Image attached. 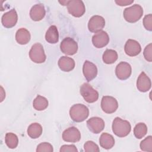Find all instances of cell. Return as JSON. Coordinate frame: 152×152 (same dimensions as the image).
I'll return each instance as SVG.
<instances>
[{
	"label": "cell",
	"instance_id": "cell-1",
	"mask_svg": "<svg viewBox=\"0 0 152 152\" xmlns=\"http://www.w3.org/2000/svg\"><path fill=\"white\" fill-rule=\"evenodd\" d=\"M131 129L130 123L126 120H123L119 117L114 119L112 123V131L115 135L119 137L127 136Z\"/></svg>",
	"mask_w": 152,
	"mask_h": 152
},
{
	"label": "cell",
	"instance_id": "cell-2",
	"mask_svg": "<svg viewBox=\"0 0 152 152\" xmlns=\"http://www.w3.org/2000/svg\"><path fill=\"white\" fill-rule=\"evenodd\" d=\"M89 115L88 107L83 104H75L69 110V116L75 122H81L86 120Z\"/></svg>",
	"mask_w": 152,
	"mask_h": 152
},
{
	"label": "cell",
	"instance_id": "cell-3",
	"mask_svg": "<svg viewBox=\"0 0 152 152\" xmlns=\"http://www.w3.org/2000/svg\"><path fill=\"white\" fill-rule=\"evenodd\" d=\"M143 14V9L138 4H135L125 8L124 11V17L128 23H135L138 21Z\"/></svg>",
	"mask_w": 152,
	"mask_h": 152
},
{
	"label": "cell",
	"instance_id": "cell-4",
	"mask_svg": "<svg viewBox=\"0 0 152 152\" xmlns=\"http://www.w3.org/2000/svg\"><path fill=\"white\" fill-rule=\"evenodd\" d=\"M29 56L33 62L37 64L43 63L46 59L43 47L39 43H35L31 46L29 52Z\"/></svg>",
	"mask_w": 152,
	"mask_h": 152
},
{
	"label": "cell",
	"instance_id": "cell-5",
	"mask_svg": "<svg viewBox=\"0 0 152 152\" xmlns=\"http://www.w3.org/2000/svg\"><path fill=\"white\" fill-rule=\"evenodd\" d=\"M80 93L87 103H94L99 98V93L88 83H84L81 86Z\"/></svg>",
	"mask_w": 152,
	"mask_h": 152
},
{
	"label": "cell",
	"instance_id": "cell-6",
	"mask_svg": "<svg viewBox=\"0 0 152 152\" xmlns=\"http://www.w3.org/2000/svg\"><path fill=\"white\" fill-rule=\"evenodd\" d=\"M66 5L69 13L75 17H81L86 11L85 5L80 0L68 1Z\"/></svg>",
	"mask_w": 152,
	"mask_h": 152
},
{
	"label": "cell",
	"instance_id": "cell-7",
	"mask_svg": "<svg viewBox=\"0 0 152 152\" xmlns=\"http://www.w3.org/2000/svg\"><path fill=\"white\" fill-rule=\"evenodd\" d=\"M60 49L62 53L67 55H73L78 50V44L72 39L69 37L62 40L60 45Z\"/></svg>",
	"mask_w": 152,
	"mask_h": 152
},
{
	"label": "cell",
	"instance_id": "cell-8",
	"mask_svg": "<svg viewBox=\"0 0 152 152\" xmlns=\"http://www.w3.org/2000/svg\"><path fill=\"white\" fill-rule=\"evenodd\" d=\"M101 107L103 112L106 113H114L118 107V103L115 98L112 96H103L101 101Z\"/></svg>",
	"mask_w": 152,
	"mask_h": 152
},
{
	"label": "cell",
	"instance_id": "cell-9",
	"mask_svg": "<svg viewBox=\"0 0 152 152\" xmlns=\"http://www.w3.org/2000/svg\"><path fill=\"white\" fill-rule=\"evenodd\" d=\"M132 72L131 66L126 62H121L115 69V74L118 78L121 80L128 79Z\"/></svg>",
	"mask_w": 152,
	"mask_h": 152
},
{
	"label": "cell",
	"instance_id": "cell-10",
	"mask_svg": "<svg viewBox=\"0 0 152 152\" xmlns=\"http://www.w3.org/2000/svg\"><path fill=\"white\" fill-rule=\"evenodd\" d=\"M105 26V20L103 17L100 15H94L89 20L88 28L93 33H97L102 31Z\"/></svg>",
	"mask_w": 152,
	"mask_h": 152
},
{
	"label": "cell",
	"instance_id": "cell-11",
	"mask_svg": "<svg viewBox=\"0 0 152 152\" xmlns=\"http://www.w3.org/2000/svg\"><path fill=\"white\" fill-rule=\"evenodd\" d=\"M87 125L89 130L94 134H99L104 128V122L99 117H92L87 120Z\"/></svg>",
	"mask_w": 152,
	"mask_h": 152
},
{
	"label": "cell",
	"instance_id": "cell-12",
	"mask_svg": "<svg viewBox=\"0 0 152 152\" xmlns=\"http://www.w3.org/2000/svg\"><path fill=\"white\" fill-rule=\"evenodd\" d=\"M62 139L66 142H76L80 140L81 133L76 127L71 126L63 132Z\"/></svg>",
	"mask_w": 152,
	"mask_h": 152
},
{
	"label": "cell",
	"instance_id": "cell-13",
	"mask_svg": "<svg viewBox=\"0 0 152 152\" xmlns=\"http://www.w3.org/2000/svg\"><path fill=\"white\" fill-rule=\"evenodd\" d=\"M18 20V15L16 11L12 9L4 13L1 18L2 25L6 28H11L15 26Z\"/></svg>",
	"mask_w": 152,
	"mask_h": 152
},
{
	"label": "cell",
	"instance_id": "cell-14",
	"mask_svg": "<svg viewBox=\"0 0 152 152\" xmlns=\"http://www.w3.org/2000/svg\"><path fill=\"white\" fill-rule=\"evenodd\" d=\"M109 42V37L104 31L96 33L92 37V43L97 48H102L106 46Z\"/></svg>",
	"mask_w": 152,
	"mask_h": 152
},
{
	"label": "cell",
	"instance_id": "cell-15",
	"mask_svg": "<svg viewBox=\"0 0 152 152\" xmlns=\"http://www.w3.org/2000/svg\"><path fill=\"white\" fill-rule=\"evenodd\" d=\"M83 72L84 77L88 81L96 78L97 74V68L95 64L89 61H86L83 66Z\"/></svg>",
	"mask_w": 152,
	"mask_h": 152
},
{
	"label": "cell",
	"instance_id": "cell-16",
	"mask_svg": "<svg viewBox=\"0 0 152 152\" xmlns=\"http://www.w3.org/2000/svg\"><path fill=\"white\" fill-rule=\"evenodd\" d=\"M124 50L127 55L135 56L141 52V48L137 41L133 39H128L125 43Z\"/></svg>",
	"mask_w": 152,
	"mask_h": 152
},
{
	"label": "cell",
	"instance_id": "cell-17",
	"mask_svg": "<svg viewBox=\"0 0 152 152\" xmlns=\"http://www.w3.org/2000/svg\"><path fill=\"white\" fill-rule=\"evenodd\" d=\"M151 86V80L144 72H142L138 77L137 81V87L141 92L148 91Z\"/></svg>",
	"mask_w": 152,
	"mask_h": 152
},
{
	"label": "cell",
	"instance_id": "cell-18",
	"mask_svg": "<svg viewBox=\"0 0 152 152\" xmlns=\"http://www.w3.org/2000/svg\"><path fill=\"white\" fill-rule=\"evenodd\" d=\"M45 8L44 5L42 4L34 5L30 11V18L35 21H38L42 20L45 17Z\"/></svg>",
	"mask_w": 152,
	"mask_h": 152
},
{
	"label": "cell",
	"instance_id": "cell-19",
	"mask_svg": "<svg viewBox=\"0 0 152 152\" xmlns=\"http://www.w3.org/2000/svg\"><path fill=\"white\" fill-rule=\"evenodd\" d=\"M59 68L65 72H69L72 71L75 67L74 60L68 56H61L58 62Z\"/></svg>",
	"mask_w": 152,
	"mask_h": 152
},
{
	"label": "cell",
	"instance_id": "cell-20",
	"mask_svg": "<svg viewBox=\"0 0 152 152\" xmlns=\"http://www.w3.org/2000/svg\"><path fill=\"white\" fill-rule=\"evenodd\" d=\"M100 146L106 150L112 148L115 145V139L113 137L106 132L102 133L99 138Z\"/></svg>",
	"mask_w": 152,
	"mask_h": 152
},
{
	"label": "cell",
	"instance_id": "cell-21",
	"mask_svg": "<svg viewBox=\"0 0 152 152\" xmlns=\"http://www.w3.org/2000/svg\"><path fill=\"white\" fill-rule=\"evenodd\" d=\"M30 33L25 28L18 29L15 34V40L20 45H26L30 40Z\"/></svg>",
	"mask_w": 152,
	"mask_h": 152
},
{
	"label": "cell",
	"instance_id": "cell-22",
	"mask_svg": "<svg viewBox=\"0 0 152 152\" xmlns=\"http://www.w3.org/2000/svg\"><path fill=\"white\" fill-rule=\"evenodd\" d=\"M45 39L49 43H56L59 40V33L57 27L54 26H50L45 34Z\"/></svg>",
	"mask_w": 152,
	"mask_h": 152
},
{
	"label": "cell",
	"instance_id": "cell-23",
	"mask_svg": "<svg viewBox=\"0 0 152 152\" xmlns=\"http://www.w3.org/2000/svg\"><path fill=\"white\" fill-rule=\"evenodd\" d=\"M42 134V127L41 125L38 123H33L30 124L27 128V134L33 139L39 138Z\"/></svg>",
	"mask_w": 152,
	"mask_h": 152
},
{
	"label": "cell",
	"instance_id": "cell-24",
	"mask_svg": "<svg viewBox=\"0 0 152 152\" xmlns=\"http://www.w3.org/2000/svg\"><path fill=\"white\" fill-rule=\"evenodd\" d=\"M33 106L36 110H43L48 107V101L45 97L37 95L33 101Z\"/></svg>",
	"mask_w": 152,
	"mask_h": 152
},
{
	"label": "cell",
	"instance_id": "cell-25",
	"mask_svg": "<svg viewBox=\"0 0 152 152\" xmlns=\"http://www.w3.org/2000/svg\"><path fill=\"white\" fill-rule=\"evenodd\" d=\"M118 53L113 49H106L103 54L102 59L106 64H113L118 59Z\"/></svg>",
	"mask_w": 152,
	"mask_h": 152
},
{
	"label": "cell",
	"instance_id": "cell-26",
	"mask_svg": "<svg viewBox=\"0 0 152 152\" xmlns=\"http://www.w3.org/2000/svg\"><path fill=\"white\" fill-rule=\"evenodd\" d=\"M5 142L8 147L13 149L17 147L18 144V138L14 133L8 132L6 134L5 137Z\"/></svg>",
	"mask_w": 152,
	"mask_h": 152
},
{
	"label": "cell",
	"instance_id": "cell-27",
	"mask_svg": "<svg viewBox=\"0 0 152 152\" xmlns=\"http://www.w3.org/2000/svg\"><path fill=\"white\" fill-rule=\"evenodd\" d=\"M147 132V125L143 123L140 122L137 124L134 128V134L137 138L141 139L144 137Z\"/></svg>",
	"mask_w": 152,
	"mask_h": 152
},
{
	"label": "cell",
	"instance_id": "cell-28",
	"mask_svg": "<svg viewBox=\"0 0 152 152\" xmlns=\"http://www.w3.org/2000/svg\"><path fill=\"white\" fill-rule=\"evenodd\" d=\"M140 148L144 151H152V137L148 136L140 142Z\"/></svg>",
	"mask_w": 152,
	"mask_h": 152
},
{
	"label": "cell",
	"instance_id": "cell-29",
	"mask_svg": "<svg viewBox=\"0 0 152 152\" xmlns=\"http://www.w3.org/2000/svg\"><path fill=\"white\" fill-rule=\"evenodd\" d=\"M84 151L86 152H99L100 149L98 145L92 141H87L84 145Z\"/></svg>",
	"mask_w": 152,
	"mask_h": 152
},
{
	"label": "cell",
	"instance_id": "cell-30",
	"mask_svg": "<svg viewBox=\"0 0 152 152\" xmlns=\"http://www.w3.org/2000/svg\"><path fill=\"white\" fill-rule=\"evenodd\" d=\"M53 151V146L49 142H44L39 144L36 148L37 152H52Z\"/></svg>",
	"mask_w": 152,
	"mask_h": 152
},
{
	"label": "cell",
	"instance_id": "cell-31",
	"mask_svg": "<svg viewBox=\"0 0 152 152\" xmlns=\"http://www.w3.org/2000/svg\"><path fill=\"white\" fill-rule=\"evenodd\" d=\"M143 25L145 28L148 31L152 30V15L149 14L146 15L143 19Z\"/></svg>",
	"mask_w": 152,
	"mask_h": 152
},
{
	"label": "cell",
	"instance_id": "cell-32",
	"mask_svg": "<svg viewBox=\"0 0 152 152\" xmlns=\"http://www.w3.org/2000/svg\"><path fill=\"white\" fill-rule=\"evenodd\" d=\"M151 52H152V44L150 43L145 48L144 50V57L146 61L148 62H151L152 61V56H151Z\"/></svg>",
	"mask_w": 152,
	"mask_h": 152
},
{
	"label": "cell",
	"instance_id": "cell-33",
	"mask_svg": "<svg viewBox=\"0 0 152 152\" xmlns=\"http://www.w3.org/2000/svg\"><path fill=\"white\" fill-rule=\"evenodd\" d=\"M77 152L78 150L74 145H63L61 147L60 152Z\"/></svg>",
	"mask_w": 152,
	"mask_h": 152
},
{
	"label": "cell",
	"instance_id": "cell-34",
	"mask_svg": "<svg viewBox=\"0 0 152 152\" xmlns=\"http://www.w3.org/2000/svg\"><path fill=\"white\" fill-rule=\"evenodd\" d=\"M115 3L119 6H126L128 5H131L134 2V0H116Z\"/></svg>",
	"mask_w": 152,
	"mask_h": 152
}]
</instances>
